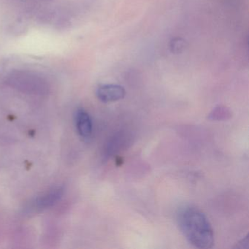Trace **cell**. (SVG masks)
Wrapping results in <instances>:
<instances>
[{
	"label": "cell",
	"instance_id": "obj_1",
	"mask_svg": "<svg viewBox=\"0 0 249 249\" xmlns=\"http://www.w3.org/2000/svg\"><path fill=\"white\" fill-rule=\"evenodd\" d=\"M179 227L189 243L201 249H211L214 245L212 226L199 208L186 206L178 214Z\"/></svg>",
	"mask_w": 249,
	"mask_h": 249
},
{
	"label": "cell",
	"instance_id": "obj_2",
	"mask_svg": "<svg viewBox=\"0 0 249 249\" xmlns=\"http://www.w3.org/2000/svg\"><path fill=\"white\" fill-rule=\"evenodd\" d=\"M126 95V91L122 86L116 84H106L99 87L97 96L103 103H113L122 100Z\"/></svg>",
	"mask_w": 249,
	"mask_h": 249
},
{
	"label": "cell",
	"instance_id": "obj_4",
	"mask_svg": "<svg viewBox=\"0 0 249 249\" xmlns=\"http://www.w3.org/2000/svg\"><path fill=\"white\" fill-rule=\"evenodd\" d=\"M62 196V190L61 189H56L53 192L46 195L43 198L40 199L38 202L39 205L40 207H48L53 205L55 202L58 200Z\"/></svg>",
	"mask_w": 249,
	"mask_h": 249
},
{
	"label": "cell",
	"instance_id": "obj_5",
	"mask_svg": "<svg viewBox=\"0 0 249 249\" xmlns=\"http://www.w3.org/2000/svg\"><path fill=\"white\" fill-rule=\"evenodd\" d=\"M170 48L173 53H182L186 48V42L180 37H176L170 41Z\"/></svg>",
	"mask_w": 249,
	"mask_h": 249
},
{
	"label": "cell",
	"instance_id": "obj_3",
	"mask_svg": "<svg viewBox=\"0 0 249 249\" xmlns=\"http://www.w3.org/2000/svg\"><path fill=\"white\" fill-rule=\"evenodd\" d=\"M76 127L78 133L83 138L91 136L93 130L92 121L89 114L84 110H79L75 116Z\"/></svg>",
	"mask_w": 249,
	"mask_h": 249
}]
</instances>
